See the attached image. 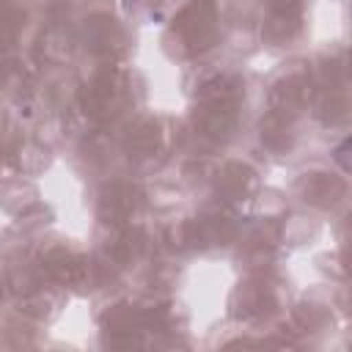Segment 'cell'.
Segmentation results:
<instances>
[{"instance_id":"6da1fadb","label":"cell","mask_w":352,"mask_h":352,"mask_svg":"<svg viewBox=\"0 0 352 352\" xmlns=\"http://www.w3.org/2000/svg\"><path fill=\"white\" fill-rule=\"evenodd\" d=\"M72 107L88 126L113 129L138 107V82L129 63H91L72 88Z\"/></svg>"},{"instance_id":"7a4b0ae2","label":"cell","mask_w":352,"mask_h":352,"mask_svg":"<svg viewBox=\"0 0 352 352\" xmlns=\"http://www.w3.org/2000/svg\"><path fill=\"white\" fill-rule=\"evenodd\" d=\"M226 38V16L217 0H182L165 16L162 50L173 60L195 63L209 58Z\"/></svg>"},{"instance_id":"3957f363","label":"cell","mask_w":352,"mask_h":352,"mask_svg":"<svg viewBox=\"0 0 352 352\" xmlns=\"http://www.w3.org/2000/svg\"><path fill=\"white\" fill-rule=\"evenodd\" d=\"M245 228V217L239 209L209 204L201 209H192L182 217H176L160 236L162 248L170 253H195V256H212V253H228L236 248Z\"/></svg>"},{"instance_id":"277c9868","label":"cell","mask_w":352,"mask_h":352,"mask_svg":"<svg viewBox=\"0 0 352 352\" xmlns=\"http://www.w3.org/2000/svg\"><path fill=\"white\" fill-rule=\"evenodd\" d=\"M77 50L91 63H126L135 47V25L118 8L91 6L74 14Z\"/></svg>"},{"instance_id":"5b68a950","label":"cell","mask_w":352,"mask_h":352,"mask_svg":"<svg viewBox=\"0 0 352 352\" xmlns=\"http://www.w3.org/2000/svg\"><path fill=\"white\" fill-rule=\"evenodd\" d=\"M116 160L132 170L157 165L170 148V124L157 110L135 107L113 126Z\"/></svg>"},{"instance_id":"8992f818","label":"cell","mask_w":352,"mask_h":352,"mask_svg":"<svg viewBox=\"0 0 352 352\" xmlns=\"http://www.w3.org/2000/svg\"><path fill=\"white\" fill-rule=\"evenodd\" d=\"M231 319L245 330L272 327L283 314V297L275 278L267 270H248L228 292L226 302Z\"/></svg>"},{"instance_id":"52a82bcc","label":"cell","mask_w":352,"mask_h":352,"mask_svg":"<svg viewBox=\"0 0 352 352\" xmlns=\"http://www.w3.org/2000/svg\"><path fill=\"white\" fill-rule=\"evenodd\" d=\"M47 286L58 292H80L94 286V253L72 239L47 236L30 250Z\"/></svg>"},{"instance_id":"ba28073f","label":"cell","mask_w":352,"mask_h":352,"mask_svg":"<svg viewBox=\"0 0 352 352\" xmlns=\"http://www.w3.org/2000/svg\"><path fill=\"white\" fill-rule=\"evenodd\" d=\"M148 204L151 192L135 173H107L94 187L91 212L102 228H116L143 220Z\"/></svg>"},{"instance_id":"9c48e42d","label":"cell","mask_w":352,"mask_h":352,"mask_svg":"<svg viewBox=\"0 0 352 352\" xmlns=\"http://www.w3.org/2000/svg\"><path fill=\"white\" fill-rule=\"evenodd\" d=\"M206 187L214 198V204L231 206V209H245L256 204L264 192V173L261 168L239 154H226L209 162L206 168Z\"/></svg>"},{"instance_id":"30bf717a","label":"cell","mask_w":352,"mask_h":352,"mask_svg":"<svg viewBox=\"0 0 352 352\" xmlns=\"http://www.w3.org/2000/svg\"><path fill=\"white\" fill-rule=\"evenodd\" d=\"M289 195L311 214H336L349 198V179L333 165H311L292 176Z\"/></svg>"},{"instance_id":"8fae6325","label":"cell","mask_w":352,"mask_h":352,"mask_svg":"<svg viewBox=\"0 0 352 352\" xmlns=\"http://www.w3.org/2000/svg\"><path fill=\"white\" fill-rule=\"evenodd\" d=\"M157 236L143 220L116 226V228H102V242L96 250V258L110 267L118 278L140 270L148 264V256L154 250Z\"/></svg>"},{"instance_id":"7c38bea8","label":"cell","mask_w":352,"mask_h":352,"mask_svg":"<svg viewBox=\"0 0 352 352\" xmlns=\"http://www.w3.org/2000/svg\"><path fill=\"white\" fill-rule=\"evenodd\" d=\"M96 333L102 338V346L129 349V346L151 344L146 327V302L124 294L110 297L96 314Z\"/></svg>"},{"instance_id":"4fadbf2b","label":"cell","mask_w":352,"mask_h":352,"mask_svg":"<svg viewBox=\"0 0 352 352\" xmlns=\"http://www.w3.org/2000/svg\"><path fill=\"white\" fill-rule=\"evenodd\" d=\"M245 107H223L190 102L187 110V132L206 148H231L245 132Z\"/></svg>"},{"instance_id":"5bb4252c","label":"cell","mask_w":352,"mask_h":352,"mask_svg":"<svg viewBox=\"0 0 352 352\" xmlns=\"http://www.w3.org/2000/svg\"><path fill=\"white\" fill-rule=\"evenodd\" d=\"M319 85L314 80V72L308 63L300 66H289L283 72H278L264 91V107L275 110V113H286L294 118L308 116V107L316 96Z\"/></svg>"},{"instance_id":"9a60e30c","label":"cell","mask_w":352,"mask_h":352,"mask_svg":"<svg viewBox=\"0 0 352 352\" xmlns=\"http://www.w3.org/2000/svg\"><path fill=\"white\" fill-rule=\"evenodd\" d=\"M30 58L38 69H63L74 60L77 50V33H74V16L69 19H41L30 38Z\"/></svg>"},{"instance_id":"2e32d148","label":"cell","mask_w":352,"mask_h":352,"mask_svg":"<svg viewBox=\"0 0 352 352\" xmlns=\"http://www.w3.org/2000/svg\"><path fill=\"white\" fill-rule=\"evenodd\" d=\"M248 99H250L248 74L234 66H214V69L204 72L190 91V102H204V104L248 110Z\"/></svg>"},{"instance_id":"e0dca14e","label":"cell","mask_w":352,"mask_h":352,"mask_svg":"<svg viewBox=\"0 0 352 352\" xmlns=\"http://www.w3.org/2000/svg\"><path fill=\"white\" fill-rule=\"evenodd\" d=\"M47 209V201L36 184V179L22 173H6L0 179V212L14 226L38 223Z\"/></svg>"},{"instance_id":"ac0fdd59","label":"cell","mask_w":352,"mask_h":352,"mask_svg":"<svg viewBox=\"0 0 352 352\" xmlns=\"http://www.w3.org/2000/svg\"><path fill=\"white\" fill-rule=\"evenodd\" d=\"M300 121L302 118H294V116L275 113V110L264 107L253 121V138H256L258 148L267 151L270 157H289L302 143Z\"/></svg>"},{"instance_id":"d6986e66","label":"cell","mask_w":352,"mask_h":352,"mask_svg":"<svg viewBox=\"0 0 352 352\" xmlns=\"http://www.w3.org/2000/svg\"><path fill=\"white\" fill-rule=\"evenodd\" d=\"M38 66L19 50L0 58V96L14 104H28L38 88Z\"/></svg>"},{"instance_id":"ffe728a7","label":"cell","mask_w":352,"mask_h":352,"mask_svg":"<svg viewBox=\"0 0 352 352\" xmlns=\"http://www.w3.org/2000/svg\"><path fill=\"white\" fill-rule=\"evenodd\" d=\"M349 110H352V104H349L346 88H319L308 107V116L324 129L344 132L349 124Z\"/></svg>"},{"instance_id":"44dd1931","label":"cell","mask_w":352,"mask_h":352,"mask_svg":"<svg viewBox=\"0 0 352 352\" xmlns=\"http://www.w3.org/2000/svg\"><path fill=\"white\" fill-rule=\"evenodd\" d=\"M305 28H308L305 19L258 14V41H261V47H270V50L294 47L305 36Z\"/></svg>"},{"instance_id":"7402d4cb","label":"cell","mask_w":352,"mask_h":352,"mask_svg":"<svg viewBox=\"0 0 352 352\" xmlns=\"http://www.w3.org/2000/svg\"><path fill=\"white\" fill-rule=\"evenodd\" d=\"M330 322H333V311H330L324 302L302 300V302H294V305L289 308V327H292L294 333L314 336V333L330 330Z\"/></svg>"},{"instance_id":"603a6c76","label":"cell","mask_w":352,"mask_h":352,"mask_svg":"<svg viewBox=\"0 0 352 352\" xmlns=\"http://www.w3.org/2000/svg\"><path fill=\"white\" fill-rule=\"evenodd\" d=\"M311 72H314V80L319 88H346V77H349V69H346V55L344 50H336V52H324L319 55L314 63H308Z\"/></svg>"},{"instance_id":"cb8c5ba5","label":"cell","mask_w":352,"mask_h":352,"mask_svg":"<svg viewBox=\"0 0 352 352\" xmlns=\"http://www.w3.org/2000/svg\"><path fill=\"white\" fill-rule=\"evenodd\" d=\"M176 6V0H118V11L126 22L138 25V22H151L162 14H170Z\"/></svg>"},{"instance_id":"d4e9b609","label":"cell","mask_w":352,"mask_h":352,"mask_svg":"<svg viewBox=\"0 0 352 352\" xmlns=\"http://www.w3.org/2000/svg\"><path fill=\"white\" fill-rule=\"evenodd\" d=\"M0 22H6L19 38H25L33 25V3L30 0H0Z\"/></svg>"},{"instance_id":"484cf974","label":"cell","mask_w":352,"mask_h":352,"mask_svg":"<svg viewBox=\"0 0 352 352\" xmlns=\"http://www.w3.org/2000/svg\"><path fill=\"white\" fill-rule=\"evenodd\" d=\"M258 8L267 16L308 19V0H258Z\"/></svg>"},{"instance_id":"4316f807","label":"cell","mask_w":352,"mask_h":352,"mask_svg":"<svg viewBox=\"0 0 352 352\" xmlns=\"http://www.w3.org/2000/svg\"><path fill=\"white\" fill-rule=\"evenodd\" d=\"M19 44H22V38L6 25V22H0V58H6V55H11V52H16L19 50Z\"/></svg>"},{"instance_id":"83f0119b","label":"cell","mask_w":352,"mask_h":352,"mask_svg":"<svg viewBox=\"0 0 352 352\" xmlns=\"http://www.w3.org/2000/svg\"><path fill=\"white\" fill-rule=\"evenodd\" d=\"M8 300H11V294H8V280H6V264H3V258H0V308H3Z\"/></svg>"},{"instance_id":"f1b7e54d","label":"cell","mask_w":352,"mask_h":352,"mask_svg":"<svg viewBox=\"0 0 352 352\" xmlns=\"http://www.w3.org/2000/svg\"><path fill=\"white\" fill-rule=\"evenodd\" d=\"M217 3H223V0H217Z\"/></svg>"}]
</instances>
